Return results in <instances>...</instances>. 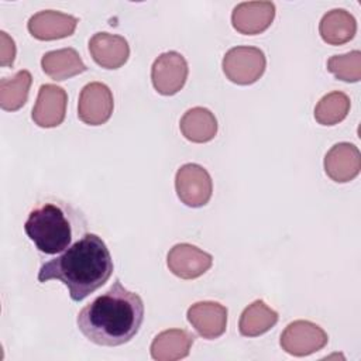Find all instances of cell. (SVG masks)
Here are the masks:
<instances>
[{"mask_svg":"<svg viewBox=\"0 0 361 361\" xmlns=\"http://www.w3.org/2000/svg\"><path fill=\"white\" fill-rule=\"evenodd\" d=\"M144 312L141 296L116 279L104 293L78 313L76 324L89 341L103 347H117L128 343L138 333Z\"/></svg>","mask_w":361,"mask_h":361,"instance_id":"1","label":"cell"},{"mask_svg":"<svg viewBox=\"0 0 361 361\" xmlns=\"http://www.w3.org/2000/svg\"><path fill=\"white\" fill-rule=\"evenodd\" d=\"M114 269L106 243L94 233H86L61 255L44 262L38 281H59L73 302H80L102 288Z\"/></svg>","mask_w":361,"mask_h":361,"instance_id":"2","label":"cell"},{"mask_svg":"<svg viewBox=\"0 0 361 361\" xmlns=\"http://www.w3.org/2000/svg\"><path fill=\"white\" fill-rule=\"evenodd\" d=\"M85 216L71 203L45 200L38 203L24 223V231L35 248L47 255L68 250L76 237L86 234Z\"/></svg>","mask_w":361,"mask_h":361,"instance_id":"3","label":"cell"},{"mask_svg":"<svg viewBox=\"0 0 361 361\" xmlns=\"http://www.w3.org/2000/svg\"><path fill=\"white\" fill-rule=\"evenodd\" d=\"M221 68L230 82L247 86L255 83L264 75L267 58L262 49L257 47H234L224 54Z\"/></svg>","mask_w":361,"mask_h":361,"instance_id":"4","label":"cell"},{"mask_svg":"<svg viewBox=\"0 0 361 361\" xmlns=\"http://www.w3.org/2000/svg\"><path fill=\"white\" fill-rule=\"evenodd\" d=\"M175 190L179 200L189 207H202L213 193L210 173L199 164H185L175 175Z\"/></svg>","mask_w":361,"mask_h":361,"instance_id":"5","label":"cell"},{"mask_svg":"<svg viewBox=\"0 0 361 361\" xmlns=\"http://www.w3.org/2000/svg\"><path fill=\"white\" fill-rule=\"evenodd\" d=\"M327 333L316 323L309 320H295L289 323L281 334L282 350L295 357H305L326 347Z\"/></svg>","mask_w":361,"mask_h":361,"instance_id":"6","label":"cell"},{"mask_svg":"<svg viewBox=\"0 0 361 361\" xmlns=\"http://www.w3.org/2000/svg\"><path fill=\"white\" fill-rule=\"evenodd\" d=\"M188 73V62L182 54L176 51L164 52L151 66L152 86L162 96H173L185 86Z\"/></svg>","mask_w":361,"mask_h":361,"instance_id":"7","label":"cell"},{"mask_svg":"<svg viewBox=\"0 0 361 361\" xmlns=\"http://www.w3.org/2000/svg\"><path fill=\"white\" fill-rule=\"evenodd\" d=\"M114 109L113 93L102 82L83 86L78 100V117L87 126H102L109 121Z\"/></svg>","mask_w":361,"mask_h":361,"instance_id":"8","label":"cell"},{"mask_svg":"<svg viewBox=\"0 0 361 361\" xmlns=\"http://www.w3.org/2000/svg\"><path fill=\"white\" fill-rule=\"evenodd\" d=\"M166 265L180 279H196L212 268L213 257L196 245L180 243L169 250Z\"/></svg>","mask_w":361,"mask_h":361,"instance_id":"9","label":"cell"},{"mask_svg":"<svg viewBox=\"0 0 361 361\" xmlns=\"http://www.w3.org/2000/svg\"><path fill=\"white\" fill-rule=\"evenodd\" d=\"M68 94L63 87L47 83L38 90L37 102L32 107L31 118L42 128H54L62 124L66 114Z\"/></svg>","mask_w":361,"mask_h":361,"instance_id":"10","label":"cell"},{"mask_svg":"<svg viewBox=\"0 0 361 361\" xmlns=\"http://www.w3.org/2000/svg\"><path fill=\"white\" fill-rule=\"evenodd\" d=\"M227 307L219 302L203 300L193 303L186 317L199 336L207 340L219 338L227 329Z\"/></svg>","mask_w":361,"mask_h":361,"instance_id":"11","label":"cell"},{"mask_svg":"<svg viewBox=\"0 0 361 361\" xmlns=\"http://www.w3.org/2000/svg\"><path fill=\"white\" fill-rule=\"evenodd\" d=\"M275 13L272 1H243L233 8L231 24L240 34L257 35L272 24Z\"/></svg>","mask_w":361,"mask_h":361,"instance_id":"12","label":"cell"},{"mask_svg":"<svg viewBox=\"0 0 361 361\" xmlns=\"http://www.w3.org/2000/svg\"><path fill=\"white\" fill-rule=\"evenodd\" d=\"M78 23L79 20L75 16L56 10H42L31 16L27 28L39 41H54L71 37Z\"/></svg>","mask_w":361,"mask_h":361,"instance_id":"13","label":"cell"},{"mask_svg":"<svg viewBox=\"0 0 361 361\" xmlns=\"http://www.w3.org/2000/svg\"><path fill=\"white\" fill-rule=\"evenodd\" d=\"M361 171L360 149L351 142H338L324 155V172L337 182L347 183L358 176Z\"/></svg>","mask_w":361,"mask_h":361,"instance_id":"14","label":"cell"},{"mask_svg":"<svg viewBox=\"0 0 361 361\" xmlns=\"http://www.w3.org/2000/svg\"><path fill=\"white\" fill-rule=\"evenodd\" d=\"M89 52L99 66L104 69H118L128 61L130 45L121 35L96 32L89 39Z\"/></svg>","mask_w":361,"mask_h":361,"instance_id":"15","label":"cell"},{"mask_svg":"<svg viewBox=\"0 0 361 361\" xmlns=\"http://www.w3.org/2000/svg\"><path fill=\"white\" fill-rule=\"evenodd\" d=\"M195 336L183 329H169L158 333L149 347L157 361H176L189 355Z\"/></svg>","mask_w":361,"mask_h":361,"instance_id":"16","label":"cell"},{"mask_svg":"<svg viewBox=\"0 0 361 361\" xmlns=\"http://www.w3.org/2000/svg\"><path fill=\"white\" fill-rule=\"evenodd\" d=\"M41 68L51 79L61 82L87 71L80 55L73 48H62L45 52L41 58Z\"/></svg>","mask_w":361,"mask_h":361,"instance_id":"17","label":"cell"},{"mask_svg":"<svg viewBox=\"0 0 361 361\" xmlns=\"http://www.w3.org/2000/svg\"><path fill=\"white\" fill-rule=\"evenodd\" d=\"M357 21L354 16L344 8L327 11L319 23V34L329 45H343L354 38Z\"/></svg>","mask_w":361,"mask_h":361,"instance_id":"18","label":"cell"},{"mask_svg":"<svg viewBox=\"0 0 361 361\" xmlns=\"http://www.w3.org/2000/svg\"><path fill=\"white\" fill-rule=\"evenodd\" d=\"M217 118L206 107L189 109L179 121L182 135L196 144L212 141L217 134Z\"/></svg>","mask_w":361,"mask_h":361,"instance_id":"19","label":"cell"},{"mask_svg":"<svg viewBox=\"0 0 361 361\" xmlns=\"http://www.w3.org/2000/svg\"><path fill=\"white\" fill-rule=\"evenodd\" d=\"M276 322L278 313L258 299L243 310L238 320V331L244 337H258L271 330Z\"/></svg>","mask_w":361,"mask_h":361,"instance_id":"20","label":"cell"},{"mask_svg":"<svg viewBox=\"0 0 361 361\" xmlns=\"http://www.w3.org/2000/svg\"><path fill=\"white\" fill-rule=\"evenodd\" d=\"M32 76L28 71H18L11 78L0 80V107L6 111L20 110L28 99Z\"/></svg>","mask_w":361,"mask_h":361,"instance_id":"21","label":"cell"},{"mask_svg":"<svg viewBox=\"0 0 361 361\" xmlns=\"http://www.w3.org/2000/svg\"><path fill=\"white\" fill-rule=\"evenodd\" d=\"M351 107L350 97L338 90L324 94L314 107V118L322 126H336L343 121Z\"/></svg>","mask_w":361,"mask_h":361,"instance_id":"22","label":"cell"},{"mask_svg":"<svg viewBox=\"0 0 361 361\" xmlns=\"http://www.w3.org/2000/svg\"><path fill=\"white\" fill-rule=\"evenodd\" d=\"M327 71L331 72L337 79L348 83L360 82L361 79V52L358 49L333 55L327 61Z\"/></svg>","mask_w":361,"mask_h":361,"instance_id":"23","label":"cell"},{"mask_svg":"<svg viewBox=\"0 0 361 361\" xmlns=\"http://www.w3.org/2000/svg\"><path fill=\"white\" fill-rule=\"evenodd\" d=\"M16 52L14 39L6 31H0V65L11 66L16 59Z\"/></svg>","mask_w":361,"mask_h":361,"instance_id":"24","label":"cell"}]
</instances>
